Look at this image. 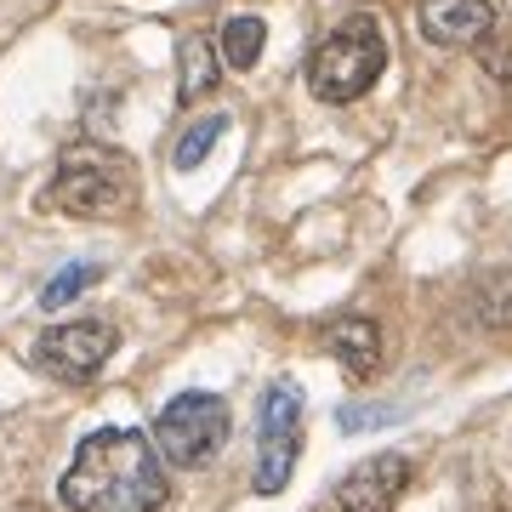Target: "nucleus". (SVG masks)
<instances>
[{"label": "nucleus", "mask_w": 512, "mask_h": 512, "mask_svg": "<svg viewBox=\"0 0 512 512\" xmlns=\"http://www.w3.org/2000/svg\"><path fill=\"white\" fill-rule=\"evenodd\" d=\"M154 444L171 467H205L228 444V404L217 393H177L154 416Z\"/></svg>", "instance_id": "obj_4"}, {"label": "nucleus", "mask_w": 512, "mask_h": 512, "mask_svg": "<svg viewBox=\"0 0 512 512\" xmlns=\"http://www.w3.org/2000/svg\"><path fill=\"white\" fill-rule=\"evenodd\" d=\"M120 348V330L109 319H69V325H52L40 330L35 342V365L52 376V382H92L97 370L109 365V353Z\"/></svg>", "instance_id": "obj_6"}, {"label": "nucleus", "mask_w": 512, "mask_h": 512, "mask_svg": "<svg viewBox=\"0 0 512 512\" xmlns=\"http://www.w3.org/2000/svg\"><path fill=\"white\" fill-rule=\"evenodd\" d=\"M416 23L433 46H478L490 35L495 6L490 0H421Z\"/></svg>", "instance_id": "obj_8"}, {"label": "nucleus", "mask_w": 512, "mask_h": 512, "mask_svg": "<svg viewBox=\"0 0 512 512\" xmlns=\"http://www.w3.org/2000/svg\"><path fill=\"white\" fill-rule=\"evenodd\" d=\"M410 484V461L399 450H382V456L359 461L348 478H342V490H336V507L342 512H393V501L404 495Z\"/></svg>", "instance_id": "obj_7"}, {"label": "nucleus", "mask_w": 512, "mask_h": 512, "mask_svg": "<svg viewBox=\"0 0 512 512\" xmlns=\"http://www.w3.org/2000/svg\"><path fill=\"white\" fill-rule=\"evenodd\" d=\"M177 63H183V80H177V97H183V103H200V97L217 92L222 52H217L205 35H183V46H177Z\"/></svg>", "instance_id": "obj_10"}, {"label": "nucleus", "mask_w": 512, "mask_h": 512, "mask_svg": "<svg viewBox=\"0 0 512 512\" xmlns=\"http://www.w3.org/2000/svg\"><path fill=\"white\" fill-rule=\"evenodd\" d=\"M387 69V40L376 18H348L342 29H330L308 57V86L319 103H353L365 97Z\"/></svg>", "instance_id": "obj_3"}, {"label": "nucleus", "mask_w": 512, "mask_h": 512, "mask_svg": "<svg viewBox=\"0 0 512 512\" xmlns=\"http://www.w3.org/2000/svg\"><path fill=\"white\" fill-rule=\"evenodd\" d=\"M222 131H228V114H205V120H194V126L183 131V143L171 148V165H177V171H194V165L217 148Z\"/></svg>", "instance_id": "obj_12"}, {"label": "nucleus", "mask_w": 512, "mask_h": 512, "mask_svg": "<svg viewBox=\"0 0 512 512\" xmlns=\"http://www.w3.org/2000/svg\"><path fill=\"white\" fill-rule=\"evenodd\" d=\"M97 274H103L97 262H74V268H63V274H57L52 285L40 291V308H52V313H57V308H69L80 291H92V285H97Z\"/></svg>", "instance_id": "obj_13"}, {"label": "nucleus", "mask_w": 512, "mask_h": 512, "mask_svg": "<svg viewBox=\"0 0 512 512\" xmlns=\"http://www.w3.org/2000/svg\"><path fill=\"white\" fill-rule=\"evenodd\" d=\"M330 353L342 359V370L348 376H376V365H382V330H376V319H365V313H348V319H336L330 325Z\"/></svg>", "instance_id": "obj_9"}, {"label": "nucleus", "mask_w": 512, "mask_h": 512, "mask_svg": "<svg viewBox=\"0 0 512 512\" xmlns=\"http://www.w3.org/2000/svg\"><path fill=\"white\" fill-rule=\"evenodd\" d=\"M296 444H302V387L274 382L256 416V495H279L291 484Z\"/></svg>", "instance_id": "obj_5"}, {"label": "nucleus", "mask_w": 512, "mask_h": 512, "mask_svg": "<svg viewBox=\"0 0 512 512\" xmlns=\"http://www.w3.org/2000/svg\"><path fill=\"white\" fill-rule=\"evenodd\" d=\"M376 421H399V410H359V404H348L342 410V433H359V427H376Z\"/></svg>", "instance_id": "obj_14"}, {"label": "nucleus", "mask_w": 512, "mask_h": 512, "mask_svg": "<svg viewBox=\"0 0 512 512\" xmlns=\"http://www.w3.org/2000/svg\"><path fill=\"white\" fill-rule=\"evenodd\" d=\"M69 512H160L165 507V456L137 427H103L80 439L69 473L57 484Z\"/></svg>", "instance_id": "obj_1"}, {"label": "nucleus", "mask_w": 512, "mask_h": 512, "mask_svg": "<svg viewBox=\"0 0 512 512\" xmlns=\"http://www.w3.org/2000/svg\"><path fill=\"white\" fill-rule=\"evenodd\" d=\"M137 200V165L109 143H74L57 154L52 171V205L69 217H120Z\"/></svg>", "instance_id": "obj_2"}, {"label": "nucleus", "mask_w": 512, "mask_h": 512, "mask_svg": "<svg viewBox=\"0 0 512 512\" xmlns=\"http://www.w3.org/2000/svg\"><path fill=\"white\" fill-rule=\"evenodd\" d=\"M262 46H268V23L256 18V12H239V18H228V23H222V35H217L222 69H234V74H251L256 57H262Z\"/></svg>", "instance_id": "obj_11"}]
</instances>
